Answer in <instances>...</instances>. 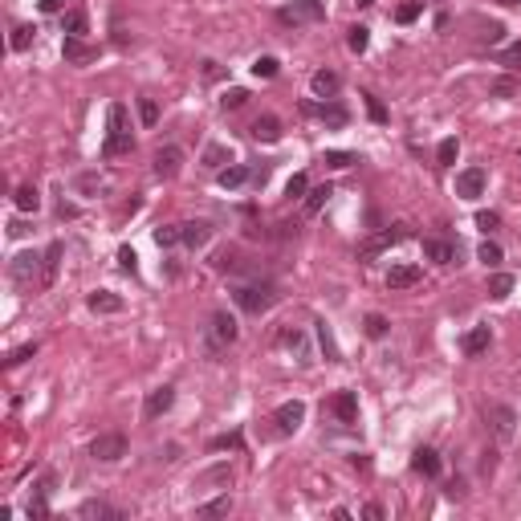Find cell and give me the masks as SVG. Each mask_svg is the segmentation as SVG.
Wrapping results in <instances>:
<instances>
[{"instance_id":"6da1fadb","label":"cell","mask_w":521,"mask_h":521,"mask_svg":"<svg viewBox=\"0 0 521 521\" xmlns=\"http://www.w3.org/2000/svg\"><path fill=\"white\" fill-rule=\"evenodd\" d=\"M233 342H237V322H233L224 309H216L212 318H208V326H204V346H208V355L228 351Z\"/></svg>"},{"instance_id":"7a4b0ae2","label":"cell","mask_w":521,"mask_h":521,"mask_svg":"<svg viewBox=\"0 0 521 521\" xmlns=\"http://www.w3.org/2000/svg\"><path fill=\"white\" fill-rule=\"evenodd\" d=\"M277 302V289L269 281H249V285H237V306L244 314H265V309Z\"/></svg>"},{"instance_id":"3957f363","label":"cell","mask_w":521,"mask_h":521,"mask_svg":"<svg viewBox=\"0 0 521 521\" xmlns=\"http://www.w3.org/2000/svg\"><path fill=\"white\" fill-rule=\"evenodd\" d=\"M281 24H314V21H326V4L322 0H293L277 13Z\"/></svg>"},{"instance_id":"277c9868","label":"cell","mask_w":521,"mask_h":521,"mask_svg":"<svg viewBox=\"0 0 521 521\" xmlns=\"http://www.w3.org/2000/svg\"><path fill=\"white\" fill-rule=\"evenodd\" d=\"M485 420H489V427H493L497 440H513V432H518V411H513V407L489 403V407H485Z\"/></svg>"},{"instance_id":"5b68a950","label":"cell","mask_w":521,"mask_h":521,"mask_svg":"<svg viewBox=\"0 0 521 521\" xmlns=\"http://www.w3.org/2000/svg\"><path fill=\"white\" fill-rule=\"evenodd\" d=\"M90 456H94V460H106V464H110V460H122V456H126V436H122V432L98 436L94 444H90Z\"/></svg>"},{"instance_id":"8992f818","label":"cell","mask_w":521,"mask_h":521,"mask_svg":"<svg viewBox=\"0 0 521 521\" xmlns=\"http://www.w3.org/2000/svg\"><path fill=\"white\" fill-rule=\"evenodd\" d=\"M302 420H306V403L302 399H289V403H281L277 411H273V424H277V432H298L302 427Z\"/></svg>"},{"instance_id":"52a82bcc","label":"cell","mask_w":521,"mask_h":521,"mask_svg":"<svg viewBox=\"0 0 521 521\" xmlns=\"http://www.w3.org/2000/svg\"><path fill=\"white\" fill-rule=\"evenodd\" d=\"M171 403H175V387H155V391H147L142 416H147V420H159V416L171 411Z\"/></svg>"},{"instance_id":"ba28073f","label":"cell","mask_w":521,"mask_h":521,"mask_svg":"<svg viewBox=\"0 0 521 521\" xmlns=\"http://www.w3.org/2000/svg\"><path fill=\"white\" fill-rule=\"evenodd\" d=\"M179 167H184V151H179V147H159V151H155V175H159V179H175Z\"/></svg>"},{"instance_id":"9c48e42d","label":"cell","mask_w":521,"mask_h":521,"mask_svg":"<svg viewBox=\"0 0 521 521\" xmlns=\"http://www.w3.org/2000/svg\"><path fill=\"white\" fill-rule=\"evenodd\" d=\"M485 191V171L480 167H464L460 175H456V196L460 200H476Z\"/></svg>"},{"instance_id":"30bf717a","label":"cell","mask_w":521,"mask_h":521,"mask_svg":"<svg viewBox=\"0 0 521 521\" xmlns=\"http://www.w3.org/2000/svg\"><path fill=\"white\" fill-rule=\"evenodd\" d=\"M407 237V228H403V224H395V228H387V233H379V237H371L367 240V244H362V249H358V257H375V253H383V249H391V244H395V240H403Z\"/></svg>"},{"instance_id":"8fae6325","label":"cell","mask_w":521,"mask_h":521,"mask_svg":"<svg viewBox=\"0 0 521 521\" xmlns=\"http://www.w3.org/2000/svg\"><path fill=\"white\" fill-rule=\"evenodd\" d=\"M411 469L420 476H427V480H436L440 476V452L436 448H416L411 452Z\"/></svg>"},{"instance_id":"7c38bea8","label":"cell","mask_w":521,"mask_h":521,"mask_svg":"<svg viewBox=\"0 0 521 521\" xmlns=\"http://www.w3.org/2000/svg\"><path fill=\"white\" fill-rule=\"evenodd\" d=\"M179 233H184V244H188V249H204V244L212 240V224H208V220H188V224H179Z\"/></svg>"},{"instance_id":"4fadbf2b","label":"cell","mask_w":521,"mask_h":521,"mask_svg":"<svg viewBox=\"0 0 521 521\" xmlns=\"http://www.w3.org/2000/svg\"><path fill=\"white\" fill-rule=\"evenodd\" d=\"M330 411L342 420V424H355V420H358V395H355V391H338L334 403H330Z\"/></svg>"},{"instance_id":"5bb4252c","label":"cell","mask_w":521,"mask_h":521,"mask_svg":"<svg viewBox=\"0 0 521 521\" xmlns=\"http://www.w3.org/2000/svg\"><path fill=\"white\" fill-rule=\"evenodd\" d=\"M61 53H66V61H73V66H86V61H94V57H98V49L86 45L82 37H66Z\"/></svg>"},{"instance_id":"9a60e30c","label":"cell","mask_w":521,"mask_h":521,"mask_svg":"<svg viewBox=\"0 0 521 521\" xmlns=\"http://www.w3.org/2000/svg\"><path fill=\"white\" fill-rule=\"evenodd\" d=\"M37 269H41V257H37V253H21V257H13V281L29 285Z\"/></svg>"},{"instance_id":"2e32d148","label":"cell","mask_w":521,"mask_h":521,"mask_svg":"<svg viewBox=\"0 0 521 521\" xmlns=\"http://www.w3.org/2000/svg\"><path fill=\"white\" fill-rule=\"evenodd\" d=\"M420 281V265H391L387 273V289H411Z\"/></svg>"},{"instance_id":"e0dca14e","label":"cell","mask_w":521,"mask_h":521,"mask_svg":"<svg viewBox=\"0 0 521 521\" xmlns=\"http://www.w3.org/2000/svg\"><path fill=\"white\" fill-rule=\"evenodd\" d=\"M306 115H318L326 126H346V110L342 106H318V102H302Z\"/></svg>"},{"instance_id":"ac0fdd59","label":"cell","mask_w":521,"mask_h":521,"mask_svg":"<svg viewBox=\"0 0 521 521\" xmlns=\"http://www.w3.org/2000/svg\"><path fill=\"white\" fill-rule=\"evenodd\" d=\"M309 86H314V94H318V98H330V94H338L342 78H338L334 70H318L314 78H309Z\"/></svg>"},{"instance_id":"d6986e66","label":"cell","mask_w":521,"mask_h":521,"mask_svg":"<svg viewBox=\"0 0 521 521\" xmlns=\"http://www.w3.org/2000/svg\"><path fill=\"white\" fill-rule=\"evenodd\" d=\"M253 139L257 142H277L281 139V122L273 119V115H260V119L253 122Z\"/></svg>"},{"instance_id":"ffe728a7","label":"cell","mask_w":521,"mask_h":521,"mask_svg":"<svg viewBox=\"0 0 521 521\" xmlns=\"http://www.w3.org/2000/svg\"><path fill=\"white\" fill-rule=\"evenodd\" d=\"M90 309H94V314H119L122 298L110 293V289H98V293H90Z\"/></svg>"},{"instance_id":"44dd1931","label":"cell","mask_w":521,"mask_h":521,"mask_svg":"<svg viewBox=\"0 0 521 521\" xmlns=\"http://www.w3.org/2000/svg\"><path fill=\"white\" fill-rule=\"evenodd\" d=\"M424 257L436 260V265H452V260H456V249H452L448 240H424Z\"/></svg>"},{"instance_id":"7402d4cb","label":"cell","mask_w":521,"mask_h":521,"mask_svg":"<svg viewBox=\"0 0 521 521\" xmlns=\"http://www.w3.org/2000/svg\"><path fill=\"white\" fill-rule=\"evenodd\" d=\"M460 346H464V355H485L489 351V326H473Z\"/></svg>"},{"instance_id":"603a6c76","label":"cell","mask_w":521,"mask_h":521,"mask_svg":"<svg viewBox=\"0 0 521 521\" xmlns=\"http://www.w3.org/2000/svg\"><path fill=\"white\" fill-rule=\"evenodd\" d=\"M228 513H233V497H216V501H204V505L196 509V518H204V521L228 518Z\"/></svg>"},{"instance_id":"cb8c5ba5","label":"cell","mask_w":521,"mask_h":521,"mask_svg":"<svg viewBox=\"0 0 521 521\" xmlns=\"http://www.w3.org/2000/svg\"><path fill=\"white\" fill-rule=\"evenodd\" d=\"M224 163H233L228 147H220V142H208V147H204V167H212V171H224Z\"/></svg>"},{"instance_id":"d4e9b609","label":"cell","mask_w":521,"mask_h":521,"mask_svg":"<svg viewBox=\"0 0 521 521\" xmlns=\"http://www.w3.org/2000/svg\"><path fill=\"white\" fill-rule=\"evenodd\" d=\"M78 518H86V521H98V518H119L106 501H82L78 505Z\"/></svg>"},{"instance_id":"484cf974","label":"cell","mask_w":521,"mask_h":521,"mask_svg":"<svg viewBox=\"0 0 521 521\" xmlns=\"http://www.w3.org/2000/svg\"><path fill=\"white\" fill-rule=\"evenodd\" d=\"M57 265H61V244H49L45 257H41V281H45V285L57 277Z\"/></svg>"},{"instance_id":"4316f807","label":"cell","mask_w":521,"mask_h":521,"mask_svg":"<svg viewBox=\"0 0 521 521\" xmlns=\"http://www.w3.org/2000/svg\"><path fill=\"white\" fill-rule=\"evenodd\" d=\"M509 293H513V277H509V273H493V277H489V298H493V302H505Z\"/></svg>"},{"instance_id":"83f0119b","label":"cell","mask_w":521,"mask_h":521,"mask_svg":"<svg viewBox=\"0 0 521 521\" xmlns=\"http://www.w3.org/2000/svg\"><path fill=\"white\" fill-rule=\"evenodd\" d=\"M249 175H253L249 167H240V163H228V167H224V171H220V188H240V184H244Z\"/></svg>"},{"instance_id":"f1b7e54d","label":"cell","mask_w":521,"mask_h":521,"mask_svg":"<svg viewBox=\"0 0 521 521\" xmlns=\"http://www.w3.org/2000/svg\"><path fill=\"white\" fill-rule=\"evenodd\" d=\"M17 208H21V212H37V208H41V196H37L33 184H21V188H17Z\"/></svg>"},{"instance_id":"f546056e","label":"cell","mask_w":521,"mask_h":521,"mask_svg":"<svg viewBox=\"0 0 521 521\" xmlns=\"http://www.w3.org/2000/svg\"><path fill=\"white\" fill-rule=\"evenodd\" d=\"M61 29H66V37H82V33L90 29V21H86V13H78V8H73V13H66V17H61Z\"/></svg>"},{"instance_id":"4dcf8cb0","label":"cell","mask_w":521,"mask_h":521,"mask_svg":"<svg viewBox=\"0 0 521 521\" xmlns=\"http://www.w3.org/2000/svg\"><path fill=\"white\" fill-rule=\"evenodd\" d=\"M346 45H351V53H367V45H371V29H367V24H355V29L346 33Z\"/></svg>"},{"instance_id":"1f68e13d","label":"cell","mask_w":521,"mask_h":521,"mask_svg":"<svg viewBox=\"0 0 521 521\" xmlns=\"http://www.w3.org/2000/svg\"><path fill=\"white\" fill-rule=\"evenodd\" d=\"M131 147H135V142H131V131H122V135H110V139H106V155L119 159V155H126Z\"/></svg>"},{"instance_id":"d6a6232c","label":"cell","mask_w":521,"mask_h":521,"mask_svg":"<svg viewBox=\"0 0 521 521\" xmlns=\"http://www.w3.org/2000/svg\"><path fill=\"white\" fill-rule=\"evenodd\" d=\"M330 200V188L322 184V188H309V196H306V216H314V212H322V204Z\"/></svg>"},{"instance_id":"836d02e7","label":"cell","mask_w":521,"mask_h":521,"mask_svg":"<svg viewBox=\"0 0 521 521\" xmlns=\"http://www.w3.org/2000/svg\"><path fill=\"white\" fill-rule=\"evenodd\" d=\"M476 257H480V265H485V269H497V265H501V249L493 244V240H485V244L476 249Z\"/></svg>"},{"instance_id":"e575fe53","label":"cell","mask_w":521,"mask_h":521,"mask_svg":"<svg viewBox=\"0 0 521 521\" xmlns=\"http://www.w3.org/2000/svg\"><path fill=\"white\" fill-rule=\"evenodd\" d=\"M456 155H460V142H456V139H444L440 147H436V159H440L444 167L456 163Z\"/></svg>"},{"instance_id":"d590c367","label":"cell","mask_w":521,"mask_h":521,"mask_svg":"<svg viewBox=\"0 0 521 521\" xmlns=\"http://www.w3.org/2000/svg\"><path fill=\"white\" fill-rule=\"evenodd\" d=\"M175 240H184V233H179V224H167V228H155V244H159V249H171Z\"/></svg>"},{"instance_id":"8d00e7d4","label":"cell","mask_w":521,"mask_h":521,"mask_svg":"<svg viewBox=\"0 0 521 521\" xmlns=\"http://www.w3.org/2000/svg\"><path fill=\"white\" fill-rule=\"evenodd\" d=\"M139 119H142V126H155V122H159V102H155V98H142L139 102Z\"/></svg>"},{"instance_id":"74e56055","label":"cell","mask_w":521,"mask_h":521,"mask_svg":"<svg viewBox=\"0 0 521 521\" xmlns=\"http://www.w3.org/2000/svg\"><path fill=\"white\" fill-rule=\"evenodd\" d=\"M8 45L17 49V53H24V49L33 45V29H29V24H17V29H13V41H8Z\"/></svg>"},{"instance_id":"f35d334b","label":"cell","mask_w":521,"mask_h":521,"mask_svg":"<svg viewBox=\"0 0 521 521\" xmlns=\"http://www.w3.org/2000/svg\"><path fill=\"white\" fill-rule=\"evenodd\" d=\"M106 119H110V135H122V131H126V106H122V102H115Z\"/></svg>"},{"instance_id":"ab89813d","label":"cell","mask_w":521,"mask_h":521,"mask_svg":"<svg viewBox=\"0 0 521 521\" xmlns=\"http://www.w3.org/2000/svg\"><path fill=\"white\" fill-rule=\"evenodd\" d=\"M33 355H37V342H24V346H17L13 355L4 358V367H21L24 358H33Z\"/></svg>"},{"instance_id":"60d3db41","label":"cell","mask_w":521,"mask_h":521,"mask_svg":"<svg viewBox=\"0 0 521 521\" xmlns=\"http://www.w3.org/2000/svg\"><path fill=\"white\" fill-rule=\"evenodd\" d=\"M318 342H322L326 358H330V362H338V346H334V338H330V330H326V322H318Z\"/></svg>"},{"instance_id":"b9f144b4","label":"cell","mask_w":521,"mask_h":521,"mask_svg":"<svg viewBox=\"0 0 521 521\" xmlns=\"http://www.w3.org/2000/svg\"><path fill=\"white\" fill-rule=\"evenodd\" d=\"M306 191H309V179L302 175V171H298V175L285 184V196H289V200H298V196H306Z\"/></svg>"},{"instance_id":"7bdbcfd3","label":"cell","mask_w":521,"mask_h":521,"mask_svg":"<svg viewBox=\"0 0 521 521\" xmlns=\"http://www.w3.org/2000/svg\"><path fill=\"white\" fill-rule=\"evenodd\" d=\"M49 493H37V497L29 501V518H37V521H45L49 518Z\"/></svg>"},{"instance_id":"ee69618b","label":"cell","mask_w":521,"mask_h":521,"mask_svg":"<svg viewBox=\"0 0 521 521\" xmlns=\"http://www.w3.org/2000/svg\"><path fill=\"white\" fill-rule=\"evenodd\" d=\"M277 66H281L277 57H257V61H253V73H257V78H273Z\"/></svg>"},{"instance_id":"f6af8a7d","label":"cell","mask_w":521,"mask_h":521,"mask_svg":"<svg viewBox=\"0 0 521 521\" xmlns=\"http://www.w3.org/2000/svg\"><path fill=\"white\" fill-rule=\"evenodd\" d=\"M497 61H501V66H509V70H513V66H521V41H513L509 49H501Z\"/></svg>"},{"instance_id":"bcb514c9","label":"cell","mask_w":521,"mask_h":521,"mask_svg":"<svg viewBox=\"0 0 521 521\" xmlns=\"http://www.w3.org/2000/svg\"><path fill=\"white\" fill-rule=\"evenodd\" d=\"M416 17H420V4H416V0H407V4L395 8V21H399V24H411Z\"/></svg>"},{"instance_id":"7dc6e473","label":"cell","mask_w":521,"mask_h":521,"mask_svg":"<svg viewBox=\"0 0 521 521\" xmlns=\"http://www.w3.org/2000/svg\"><path fill=\"white\" fill-rule=\"evenodd\" d=\"M476 228H480V233H497V228H501V216L497 212H476Z\"/></svg>"},{"instance_id":"c3c4849f","label":"cell","mask_w":521,"mask_h":521,"mask_svg":"<svg viewBox=\"0 0 521 521\" xmlns=\"http://www.w3.org/2000/svg\"><path fill=\"white\" fill-rule=\"evenodd\" d=\"M212 448H244V436L240 432H228V436H216Z\"/></svg>"},{"instance_id":"681fc988","label":"cell","mask_w":521,"mask_h":521,"mask_svg":"<svg viewBox=\"0 0 521 521\" xmlns=\"http://www.w3.org/2000/svg\"><path fill=\"white\" fill-rule=\"evenodd\" d=\"M244 102H249V94H244V90H228V94L220 98V106H224V110H237V106H244Z\"/></svg>"},{"instance_id":"f907efd6","label":"cell","mask_w":521,"mask_h":521,"mask_svg":"<svg viewBox=\"0 0 521 521\" xmlns=\"http://www.w3.org/2000/svg\"><path fill=\"white\" fill-rule=\"evenodd\" d=\"M367 334H371V338H383V334H387V318H383V314H371V318H367Z\"/></svg>"},{"instance_id":"816d5d0a","label":"cell","mask_w":521,"mask_h":521,"mask_svg":"<svg viewBox=\"0 0 521 521\" xmlns=\"http://www.w3.org/2000/svg\"><path fill=\"white\" fill-rule=\"evenodd\" d=\"M216 480H224V485H228V480H233V469H224V464H220V469H212V473L200 476V485H216Z\"/></svg>"},{"instance_id":"f5cc1de1","label":"cell","mask_w":521,"mask_h":521,"mask_svg":"<svg viewBox=\"0 0 521 521\" xmlns=\"http://www.w3.org/2000/svg\"><path fill=\"white\" fill-rule=\"evenodd\" d=\"M326 163H330V167H351V163H355V155H351V151H326Z\"/></svg>"},{"instance_id":"db71d44e","label":"cell","mask_w":521,"mask_h":521,"mask_svg":"<svg viewBox=\"0 0 521 521\" xmlns=\"http://www.w3.org/2000/svg\"><path fill=\"white\" fill-rule=\"evenodd\" d=\"M119 265L126 269V273H135V269H139V257H135V249H126V244H122V249H119Z\"/></svg>"},{"instance_id":"11a10c76","label":"cell","mask_w":521,"mask_h":521,"mask_svg":"<svg viewBox=\"0 0 521 521\" xmlns=\"http://www.w3.org/2000/svg\"><path fill=\"white\" fill-rule=\"evenodd\" d=\"M362 98H367V110H371V119H375V122H387V110H383L379 98H375V94H362Z\"/></svg>"},{"instance_id":"9f6ffc18","label":"cell","mask_w":521,"mask_h":521,"mask_svg":"<svg viewBox=\"0 0 521 521\" xmlns=\"http://www.w3.org/2000/svg\"><path fill=\"white\" fill-rule=\"evenodd\" d=\"M493 94H501V98L518 94V82H513V78H501V82H493Z\"/></svg>"},{"instance_id":"6f0895ef","label":"cell","mask_w":521,"mask_h":521,"mask_svg":"<svg viewBox=\"0 0 521 521\" xmlns=\"http://www.w3.org/2000/svg\"><path fill=\"white\" fill-rule=\"evenodd\" d=\"M362 518H371V521H383V505H375V501H371V505H362Z\"/></svg>"},{"instance_id":"680465c9","label":"cell","mask_w":521,"mask_h":521,"mask_svg":"<svg viewBox=\"0 0 521 521\" xmlns=\"http://www.w3.org/2000/svg\"><path fill=\"white\" fill-rule=\"evenodd\" d=\"M66 0H41V13H61Z\"/></svg>"},{"instance_id":"91938a15","label":"cell","mask_w":521,"mask_h":521,"mask_svg":"<svg viewBox=\"0 0 521 521\" xmlns=\"http://www.w3.org/2000/svg\"><path fill=\"white\" fill-rule=\"evenodd\" d=\"M501 33H505L501 24H489V29H485V41H501Z\"/></svg>"},{"instance_id":"94428289","label":"cell","mask_w":521,"mask_h":521,"mask_svg":"<svg viewBox=\"0 0 521 521\" xmlns=\"http://www.w3.org/2000/svg\"><path fill=\"white\" fill-rule=\"evenodd\" d=\"M355 4H358V8H367V4H375V0H355Z\"/></svg>"},{"instance_id":"6125c7cd","label":"cell","mask_w":521,"mask_h":521,"mask_svg":"<svg viewBox=\"0 0 521 521\" xmlns=\"http://www.w3.org/2000/svg\"><path fill=\"white\" fill-rule=\"evenodd\" d=\"M501 4H521V0H501Z\"/></svg>"},{"instance_id":"be15d7a7","label":"cell","mask_w":521,"mask_h":521,"mask_svg":"<svg viewBox=\"0 0 521 521\" xmlns=\"http://www.w3.org/2000/svg\"><path fill=\"white\" fill-rule=\"evenodd\" d=\"M436 4H444V0H436Z\"/></svg>"}]
</instances>
